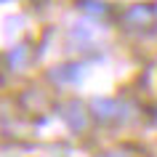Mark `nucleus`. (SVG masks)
Returning a JSON list of instances; mask_svg holds the SVG:
<instances>
[{"instance_id": "nucleus-1", "label": "nucleus", "mask_w": 157, "mask_h": 157, "mask_svg": "<svg viewBox=\"0 0 157 157\" xmlns=\"http://www.w3.org/2000/svg\"><path fill=\"white\" fill-rule=\"evenodd\" d=\"M112 157H117V155H112Z\"/></svg>"}]
</instances>
